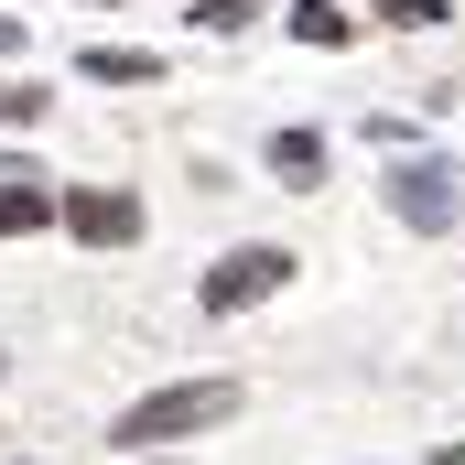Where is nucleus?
<instances>
[{
	"instance_id": "f257e3e1",
	"label": "nucleus",
	"mask_w": 465,
	"mask_h": 465,
	"mask_svg": "<svg viewBox=\"0 0 465 465\" xmlns=\"http://www.w3.org/2000/svg\"><path fill=\"white\" fill-rule=\"evenodd\" d=\"M238 422V379H184V390H152L119 411V444H184V433H217Z\"/></svg>"
},
{
	"instance_id": "f03ea898",
	"label": "nucleus",
	"mask_w": 465,
	"mask_h": 465,
	"mask_svg": "<svg viewBox=\"0 0 465 465\" xmlns=\"http://www.w3.org/2000/svg\"><path fill=\"white\" fill-rule=\"evenodd\" d=\"M282 282H292V249H271V238H260V249H228V260L206 271V314H249V303L282 292Z\"/></svg>"
},
{
	"instance_id": "7ed1b4c3",
	"label": "nucleus",
	"mask_w": 465,
	"mask_h": 465,
	"mask_svg": "<svg viewBox=\"0 0 465 465\" xmlns=\"http://www.w3.org/2000/svg\"><path fill=\"white\" fill-rule=\"evenodd\" d=\"M65 228L87 238V249H130V238H141V195H119V184H76V195H65Z\"/></svg>"
},
{
	"instance_id": "20e7f679",
	"label": "nucleus",
	"mask_w": 465,
	"mask_h": 465,
	"mask_svg": "<svg viewBox=\"0 0 465 465\" xmlns=\"http://www.w3.org/2000/svg\"><path fill=\"white\" fill-rule=\"evenodd\" d=\"M390 206H401V228H455V173L444 163H401L390 173Z\"/></svg>"
},
{
	"instance_id": "39448f33",
	"label": "nucleus",
	"mask_w": 465,
	"mask_h": 465,
	"mask_svg": "<svg viewBox=\"0 0 465 465\" xmlns=\"http://www.w3.org/2000/svg\"><path fill=\"white\" fill-rule=\"evenodd\" d=\"M65 206H54V184L33 173V163H0V238H33V228H54Z\"/></svg>"
},
{
	"instance_id": "423d86ee",
	"label": "nucleus",
	"mask_w": 465,
	"mask_h": 465,
	"mask_svg": "<svg viewBox=\"0 0 465 465\" xmlns=\"http://www.w3.org/2000/svg\"><path fill=\"white\" fill-rule=\"evenodd\" d=\"M271 173H282V184H314V173H325V141H314V130H282V141H271Z\"/></svg>"
},
{
	"instance_id": "0eeeda50",
	"label": "nucleus",
	"mask_w": 465,
	"mask_h": 465,
	"mask_svg": "<svg viewBox=\"0 0 465 465\" xmlns=\"http://www.w3.org/2000/svg\"><path fill=\"white\" fill-rule=\"evenodd\" d=\"M292 33H303V44H347L357 22L336 11V0H292Z\"/></svg>"
},
{
	"instance_id": "6e6552de",
	"label": "nucleus",
	"mask_w": 465,
	"mask_h": 465,
	"mask_svg": "<svg viewBox=\"0 0 465 465\" xmlns=\"http://www.w3.org/2000/svg\"><path fill=\"white\" fill-rule=\"evenodd\" d=\"M98 87H152V54H87Z\"/></svg>"
},
{
	"instance_id": "1a4fd4ad",
	"label": "nucleus",
	"mask_w": 465,
	"mask_h": 465,
	"mask_svg": "<svg viewBox=\"0 0 465 465\" xmlns=\"http://www.w3.org/2000/svg\"><path fill=\"white\" fill-rule=\"evenodd\" d=\"M238 22H260V0H195V33H238Z\"/></svg>"
},
{
	"instance_id": "9d476101",
	"label": "nucleus",
	"mask_w": 465,
	"mask_h": 465,
	"mask_svg": "<svg viewBox=\"0 0 465 465\" xmlns=\"http://www.w3.org/2000/svg\"><path fill=\"white\" fill-rule=\"evenodd\" d=\"M0 119H44V87H33V76H11V87H0Z\"/></svg>"
},
{
	"instance_id": "9b49d317",
	"label": "nucleus",
	"mask_w": 465,
	"mask_h": 465,
	"mask_svg": "<svg viewBox=\"0 0 465 465\" xmlns=\"http://www.w3.org/2000/svg\"><path fill=\"white\" fill-rule=\"evenodd\" d=\"M379 22H444V0H379Z\"/></svg>"
},
{
	"instance_id": "f8f14e48",
	"label": "nucleus",
	"mask_w": 465,
	"mask_h": 465,
	"mask_svg": "<svg viewBox=\"0 0 465 465\" xmlns=\"http://www.w3.org/2000/svg\"><path fill=\"white\" fill-rule=\"evenodd\" d=\"M0 54H22V22H11V11H0Z\"/></svg>"
},
{
	"instance_id": "ddd939ff",
	"label": "nucleus",
	"mask_w": 465,
	"mask_h": 465,
	"mask_svg": "<svg viewBox=\"0 0 465 465\" xmlns=\"http://www.w3.org/2000/svg\"><path fill=\"white\" fill-rule=\"evenodd\" d=\"M98 11H109V0H98Z\"/></svg>"
}]
</instances>
